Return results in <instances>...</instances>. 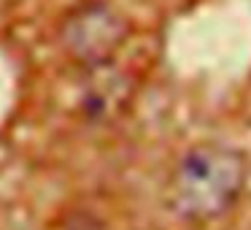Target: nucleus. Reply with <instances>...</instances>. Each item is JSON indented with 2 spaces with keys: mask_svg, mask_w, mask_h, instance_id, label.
<instances>
[{
  "mask_svg": "<svg viewBox=\"0 0 251 230\" xmlns=\"http://www.w3.org/2000/svg\"><path fill=\"white\" fill-rule=\"evenodd\" d=\"M246 184V165L235 149L205 144L181 157L170 176V206L192 222L224 214Z\"/></svg>",
  "mask_w": 251,
  "mask_h": 230,
  "instance_id": "nucleus-1",
  "label": "nucleus"
},
{
  "mask_svg": "<svg viewBox=\"0 0 251 230\" xmlns=\"http://www.w3.org/2000/svg\"><path fill=\"white\" fill-rule=\"evenodd\" d=\"M125 38V25L105 6H87L71 17L65 28V44L78 60L98 65Z\"/></svg>",
  "mask_w": 251,
  "mask_h": 230,
  "instance_id": "nucleus-2",
  "label": "nucleus"
}]
</instances>
